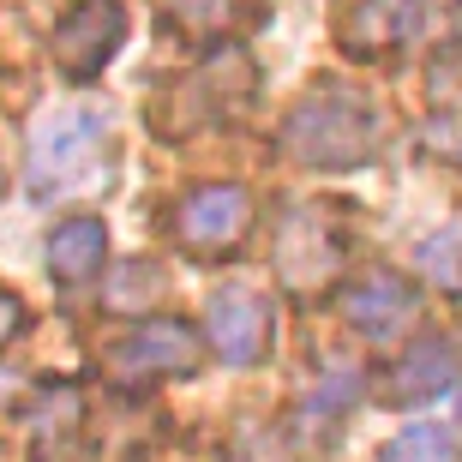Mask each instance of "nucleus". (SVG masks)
<instances>
[{
	"instance_id": "8",
	"label": "nucleus",
	"mask_w": 462,
	"mask_h": 462,
	"mask_svg": "<svg viewBox=\"0 0 462 462\" xmlns=\"http://www.w3.org/2000/svg\"><path fill=\"white\" fill-rule=\"evenodd\" d=\"M337 312H343V325L355 330V337H366V343H391L396 330L414 325V289H409V276L373 264L366 276H355V282L343 289Z\"/></svg>"
},
{
	"instance_id": "16",
	"label": "nucleus",
	"mask_w": 462,
	"mask_h": 462,
	"mask_svg": "<svg viewBox=\"0 0 462 462\" xmlns=\"http://www.w3.org/2000/svg\"><path fill=\"white\" fill-rule=\"evenodd\" d=\"M144 289H162V271H156V264L144 271ZM120 300L133 307V300H138V282H126V276H120V289H115V307H120Z\"/></svg>"
},
{
	"instance_id": "12",
	"label": "nucleus",
	"mask_w": 462,
	"mask_h": 462,
	"mask_svg": "<svg viewBox=\"0 0 462 462\" xmlns=\"http://www.w3.org/2000/svg\"><path fill=\"white\" fill-rule=\"evenodd\" d=\"M414 271L427 276L439 294H450V300H462V223H445L432 228L420 246H414Z\"/></svg>"
},
{
	"instance_id": "5",
	"label": "nucleus",
	"mask_w": 462,
	"mask_h": 462,
	"mask_svg": "<svg viewBox=\"0 0 462 462\" xmlns=\"http://www.w3.org/2000/svg\"><path fill=\"white\" fill-rule=\"evenodd\" d=\"M126 42V0H72L54 24V60L67 79H97Z\"/></svg>"
},
{
	"instance_id": "2",
	"label": "nucleus",
	"mask_w": 462,
	"mask_h": 462,
	"mask_svg": "<svg viewBox=\"0 0 462 462\" xmlns=\"http://www.w3.org/2000/svg\"><path fill=\"white\" fill-rule=\"evenodd\" d=\"M36 199H72L108 180V120L97 108H42L24 133Z\"/></svg>"
},
{
	"instance_id": "13",
	"label": "nucleus",
	"mask_w": 462,
	"mask_h": 462,
	"mask_svg": "<svg viewBox=\"0 0 462 462\" xmlns=\"http://www.w3.org/2000/svg\"><path fill=\"white\" fill-rule=\"evenodd\" d=\"M457 432L450 427H432V420H420V427L396 432L391 445L378 450V462H457Z\"/></svg>"
},
{
	"instance_id": "14",
	"label": "nucleus",
	"mask_w": 462,
	"mask_h": 462,
	"mask_svg": "<svg viewBox=\"0 0 462 462\" xmlns=\"http://www.w3.org/2000/svg\"><path fill=\"white\" fill-rule=\"evenodd\" d=\"M162 13H174L180 24H192V31H205V24H223L228 0H156Z\"/></svg>"
},
{
	"instance_id": "3",
	"label": "nucleus",
	"mask_w": 462,
	"mask_h": 462,
	"mask_svg": "<svg viewBox=\"0 0 462 462\" xmlns=\"http://www.w3.org/2000/svg\"><path fill=\"white\" fill-rule=\"evenodd\" d=\"M343 253H348V240H343V228L330 223L325 205H294L289 217H282L276 271H282V282H289L294 294H319L330 276L343 271Z\"/></svg>"
},
{
	"instance_id": "9",
	"label": "nucleus",
	"mask_w": 462,
	"mask_h": 462,
	"mask_svg": "<svg viewBox=\"0 0 462 462\" xmlns=\"http://www.w3.org/2000/svg\"><path fill=\"white\" fill-rule=\"evenodd\" d=\"M108 264V228L103 217H67L49 235V276L60 289H90Z\"/></svg>"
},
{
	"instance_id": "15",
	"label": "nucleus",
	"mask_w": 462,
	"mask_h": 462,
	"mask_svg": "<svg viewBox=\"0 0 462 462\" xmlns=\"http://www.w3.org/2000/svg\"><path fill=\"white\" fill-rule=\"evenodd\" d=\"M18 330H24V307H18V294L0 289V343H13Z\"/></svg>"
},
{
	"instance_id": "11",
	"label": "nucleus",
	"mask_w": 462,
	"mask_h": 462,
	"mask_svg": "<svg viewBox=\"0 0 462 462\" xmlns=\"http://www.w3.org/2000/svg\"><path fill=\"white\" fill-rule=\"evenodd\" d=\"M450 384H457V348L445 337H420L409 355H396L391 378H384V396L396 409H409V402H427V396L450 391Z\"/></svg>"
},
{
	"instance_id": "1",
	"label": "nucleus",
	"mask_w": 462,
	"mask_h": 462,
	"mask_svg": "<svg viewBox=\"0 0 462 462\" xmlns=\"http://www.w3.org/2000/svg\"><path fill=\"white\" fill-rule=\"evenodd\" d=\"M378 138H384V115L360 90L319 85L294 103L289 126H282V151L307 169H355L378 151Z\"/></svg>"
},
{
	"instance_id": "7",
	"label": "nucleus",
	"mask_w": 462,
	"mask_h": 462,
	"mask_svg": "<svg viewBox=\"0 0 462 462\" xmlns=\"http://www.w3.org/2000/svg\"><path fill=\"white\" fill-rule=\"evenodd\" d=\"M205 330H210V348L228 360V366H253V360L271 355V337H276V312L264 294L253 289H217L205 307Z\"/></svg>"
},
{
	"instance_id": "4",
	"label": "nucleus",
	"mask_w": 462,
	"mask_h": 462,
	"mask_svg": "<svg viewBox=\"0 0 462 462\" xmlns=\"http://www.w3.org/2000/svg\"><path fill=\"white\" fill-rule=\"evenodd\" d=\"M253 228V192L235 180H205L174 205V240L192 258H217L240 246V235Z\"/></svg>"
},
{
	"instance_id": "10",
	"label": "nucleus",
	"mask_w": 462,
	"mask_h": 462,
	"mask_svg": "<svg viewBox=\"0 0 462 462\" xmlns=\"http://www.w3.org/2000/svg\"><path fill=\"white\" fill-rule=\"evenodd\" d=\"M420 31V0H355L343 18V49L348 54H396Z\"/></svg>"
},
{
	"instance_id": "6",
	"label": "nucleus",
	"mask_w": 462,
	"mask_h": 462,
	"mask_svg": "<svg viewBox=\"0 0 462 462\" xmlns=\"http://www.w3.org/2000/svg\"><path fill=\"white\" fill-rule=\"evenodd\" d=\"M199 366V330L180 319H144L108 348V373L120 384H151V378H180Z\"/></svg>"
}]
</instances>
